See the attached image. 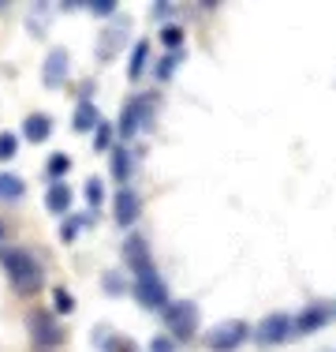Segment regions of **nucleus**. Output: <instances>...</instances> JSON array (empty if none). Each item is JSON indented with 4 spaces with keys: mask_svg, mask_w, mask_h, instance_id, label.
Instances as JSON below:
<instances>
[{
    "mask_svg": "<svg viewBox=\"0 0 336 352\" xmlns=\"http://www.w3.org/2000/svg\"><path fill=\"white\" fill-rule=\"evenodd\" d=\"M123 258H128V266L134 274L142 270H154V263H149V248L142 236H128V244H123Z\"/></svg>",
    "mask_w": 336,
    "mask_h": 352,
    "instance_id": "9d476101",
    "label": "nucleus"
},
{
    "mask_svg": "<svg viewBox=\"0 0 336 352\" xmlns=\"http://www.w3.org/2000/svg\"><path fill=\"white\" fill-rule=\"evenodd\" d=\"M149 352H176V345L168 338H154V341H149Z\"/></svg>",
    "mask_w": 336,
    "mask_h": 352,
    "instance_id": "bb28decb",
    "label": "nucleus"
},
{
    "mask_svg": "<svg viewBox=\"0 0 336 352\" xmlns=\"http://www.w3.org/2000/svg\"><path fill=\"white\" fill-rule=\"evenodd\" d=\"M53 304H56V311H60V315L75 311V300H71V292H67V289H56L53 292Z\"/></svg>",
    "mask_w": 336,
    "mask_h": 352,
    "instance_id": "412c9836",
    "label": "nucleus"
},
{
    "mask_svg": "<svg viewBox=\"0 0 336 352\" xmlns=\"http://www.w3.org/2000/svg\"><path fill=\"white\" fill-rule=\"evenodd\" d=\"M0 266H4V274L12 278L15 292H23V296H30V292L41 289V263L30 255L27 248H0Z\"/></svg>",
    "mask_w": 336,
    "mask_h": 352,
    "instance_id": "f257e3e1",
    "label": "nucleus"
},
{
    "mask_svg": "<svg viewBox=\"0 0 336 352\" xmlns=\"http://www.w3.org/2000/svg\"><path fill=\"white\" fill-rule=\"evenodd\" d=\"M0 240H4V225H0Z\"/></svg>",
    "mask_w": 336,
    "mask_h": 352,
    "instance_id": "cd10ccee",
    "label": "nucleus"
},
{
    "mask_svg": "<svg viewBox=\"0 0 336 352\" xmlns=\"http://www.w3.org/2000/svg\"><path fill=\"white\" fill-rule=\"evenodd\" d=\"M90 12H94V15H112L116 12V0H90Z\"/></svg>",
    "mask_w": 336,
    "mask_h": 352,
    "instance_id": "b1692460",
    "label": "nucleus"
},
{
    "mask_svg": "<svg viewBox=\"0 0 336 352\" xmlns=\"http://www.w3.org/2000/svg\"><path fill=\"white\" fill-rule=\"evenodd\" d=\"M134 300L149 311H165L168 307V285L157 278V270H142L134 274Z\"/></svg>",
    "mask_w": 336,
    "mask_h": 352,
    "instance_id": "7ed1b4c3",
    "label": "nucleus"
},
{
    "mask_svg": "<svg viewBox=\"0 0 336 352\" xmlns=\"http://www.w3.org/2000/svg\"><path fill=\"white\" fill-rule=\"evenodd\" d=\"M23 191H27V184H23L19 176L0 173V199H23Z\"/></svg>",
    "mask_w": 336,
    "mask_h": 352,
    "instance_id": "2eb2a0df",
    "label": "nucleus"
},
{
    "mask_svg": "<svg viewBox=\"0 0 336 352\" xmlns=\"http://www.w3.org/2000/svg\"><path fill=\"white\" fill-rule=\"evenodd\" d=\"M146 60H149V41H139V45H134V53H131V68H128L131 79H139V75L146 72Z\"/></svg>",
    "mask_w": 336,
    "mask_h": 352,
    "instance_id": "dca6fc26",
    "label": "nucleus"
},
{
    "mask_svg": "<svg viewBox=\"0 0 336 352\" xmlns=\"http://www.w3.org/2000/svg\"><path fill=\"white\" fill-rule=\"evenodd\" d=\"M64 79H67V49H53V53L45 56V72H41V82H45L49 90H56Z\"/></svg>",
    "mask_w": 336,
    "mask_h": 352,
    "instance_id": "1a4fd4ad",
    "label": "nucleus"
},
{
    "mask_svg": "<svg viewBox=\"0 0 336 352\" xmlns=\"http://www.w3.org/2000/svg\"><path fill=\"white\" fill-rule=\"evenodd\" d=\"M27 326H30V338H34V345H38V349H56L64 341L60 322H56L49 311H30Z\"/></svg>",
    "mask_w": 336,
    "mask_h": 352,
    "instance_id": "423d86ee",
    "label": "nucleus"
},
{
    "mask_svg": "<svg viewBox=\"0 0 336 352\" xmlns=\"http://www.w3.org/2000/svg\"><path fill=\"white\" fill-rule=\"evenodd\" d=\"M291 333H296V318L276 311V315H265L262 322L254 326V341H262V345H280V341H288Z\"/></svg>",
    "mask_w": 336,
    "mask_h": 352,
    "instance_id": "39448f33",
    "label": "nucleus"
},
{
    "mask_svg": "<svg viewBox=\"0 0 336 352\" xmlns=\"http://www.w3.org/2000/svg\"><path fill=\"white\" fill-rule=\"evenodd\" d=\"M172 72H176V56H165V60L157 64V79H168Z\"/></svg>",
    "mask_w": 336,
    "mask_h": 352,
    "instance_id": "a878e982",
    "label": "nucleus"
},
{
    "mask_svg": "<svg viewBox=\"0 0 336 352\" xmlns=\"http://www.w3.org/2000/svg\"><path fill=\"white\" fill-rule=\"evenodd\" d=\"M45 206H49V214H67V206H71V188H67L64 180H56L53 188L45 191Z\"/></svg>",
    "mask_w": 336,
    "mask_h": 352,
    "instance_id": "ddd939ff",
    "label": "nucleus"
},
{
    "mask_svg": "<svg viewBox=\"0 0 336 352\" xmlns=\"http://www.w3.org/2000/svg\"><path fill=\"white\" fill-rule=\"evenodd\" d=\"M101 349L105 352H139L131 338H123V333H108V341H101Z\"/></svg>",
    "mask_w": 336,
    "mask_h": 352,
    "instance_id": "f3484780",
    "label": "nucleus"
},
{
    "mask_svg": "<svg viewBox=\"0 0 336 352\" xmlns=\"http://www.w3.org/2000/svg\"><path fill=\"white\" fill-rule=\"evenodd\" d=\"M86 199H90V206H101V180L94 176V180H86Z\"/></svg>",
    "mask_w": 336,
    "mask_h": 352,
    "instance_id": "393cba45",
    "label": "nucleus"
},
{
    "mask_svg": "<svg viewBox=\"0 0 336 352\" xmlns=\"http://www.w3.org/2000/svg\"><path fill=\"white\" fill-rule=\"evenodd\" d=\"M15 150H19V139H15L12 131H0V162H12Z\"/></svg>",
    "mask_w": 336,
    "mask_h": 352,
    "instance_id": "6ab92c4d",
    "label": "nucleus"
},
{
    "mask_svg": "<svg viewBox=\"0 0 336 352\" xmlns=\"http://www.w3.org/2000/svg\"><path fill=\"white\" fill-rule=\"evenodd\" d=\"M108 142H112V124L101 120V124H97V135H94V146H97V150H105Z\"/></svg>",
    "mask_w": 336,
    "mask_h": 352,
    "instance_id": "5701e85b",
    "label": "nucleus"
},
{
    "mask_svg": "<svg viewBox=\"0 0 336 352\" xmlns=\"http://www.w3.org/2000/svg\"><path fill=\"white\" fill-rule=\"evenodd\" d=\"M112 214H116V225H134L139 221V214H142V199L134 195L131 188H120L116 191V199H112Z\"/></svg>",
    "mask_w": 336,
    "mask_h": 352,
    "instance_id": "6e6552de",
    "label": "nucleus"
},
{
    "mask_svg": "<svg viewBox=\"0 0 336 352\" xmlns=\"http://www.w3.org/2000/svg\"><path fill=\"white\" fill-rule=\"evenodd\" d=\"M97 124H101V116H97L94 102H90V98H82L79 109H75V131H94Z\"/></svg>",
    "mask_w": 336,
    "mask_h": 352,
    "instance_id": "4468645a",
    "label": "nucleus"
},
{
    "mask_svg": "<svg viewBox=\"0 0 336 352\" xmlns=\"http://www.w3.org/2000/svg\"><path fill=\"white\" fill-rule=\"evenodd\" d=\"M336 311H329L325 304H314V307H307L299 318H296V333H314V330H322L325 322H329Z\"/></svg>",
    "mask_w": 336,
    "mask_h": 352,
    "instance_id": "9b49d317",
    "label": "nucleus"
},
{
    "mask_svg": "<svg viewBox=\"0 0 336 352\" xmlns=\"http://www.w3.org/2000/svg\"><path fill=\"white\" fill-rule=\"evenodd\" d=\"M112 176H116V180H128V176H131V154H128V150H116V154H112Z\"/></svg>",
    "mask_w": 336,
    "mask_h": 352,
    "instance_id": "a211bd4d",
    "label": "nucleus"
},
{
    "mask_svg": "<svg viewBox=\"0 0 336 352\" xmlns=\"http://www.w3.org/2000/svg\"><path fill=\"white\" fill-rule=\"evenodd\" d=\"M247 338H250V326L239 322V318H228V322H217L206 333V345H209V352H235Z\"/></svg>",
    "mask_w": 336,
    "mask_h": 352,
    "instance_id": "20e7f679",
    "label": "nucleus"
},
{
    "mask_svg": "<svg viewBox=\"0 0 336 352\" xmlns=\"http://www.w3.org/2000/svg\"><path fill=\"white\" fill-rule=\"evenodd\" d=\"M49 135H53V116H45V113H30L27 120H23V139H30V142H45Z\"/></svg>",
    "mask_w": 336,
    "mask_h": 352,
    "instance_id": "f8f14e48",
    "label": "nucleus"
},
{
    "mask_svg": "<svg viewBox=\"0 0 336 352\" xmlns=\"http://www.w3.org/2000/svg\"><path fill=\"white\" fill-rule=\"evenodd\" d=\"M165 326H168V333H172L176 341L195 338V330H198V307L191 304V300H176V304H168L165 307Z\"/></svg>",
    "mask_w": 336,
    "mask_h": 352,
    "instance_id": "f03ea898",
    "label": "nucleus"
},
{
    "mask_svg": "<svg viewBox=\"0 0 336 352\" xmlns=\"http://www.w3.org/2000/svg\"><path fill=\"white\" fill-rule=\"evenodd\" d=\"M149 120H154V102H149V98H134V102H128V109H123V116H120V135L123 139L139 135V131L149 128Z\"/></svg>",
    "mask_w": 336,
    "mask_h": 352,
    "instance_id": "0eeeda50",
    "label": "nucleus"
},
{
    "mask_svg": "<svg viewBox=\"0 0 336 352\" xmlns=\"http://www.w3.org/2000/svg\"><path fill=\"white\" fill-rule=\"evenodd\" d=\"M161 41H165L168 49H172V53H176V49L183 45V30H180V27H165V30H161Z\"/></svg>",
    "mask_w": 336,
    "mask_h": 352,
    "instance_id": "4be33fe9",
    "label": "nucleus"
},
{
    "mask_svg": "<svg viewBox=\"0 0 336 352\" xmlns=\"http://www.w3.org/2000/svg\"><path fill=\"white\" fill-rule=\"evenodd\" d=\"M67 169H71V157H67V154H53V157H49V176H53V184L60 180Z\"/></svg>",
    "mask_w": 336,
    "mask_h": 352,
    "instance_id": "aec40b11",
    "label": "nucleus"
}]
</instances>
